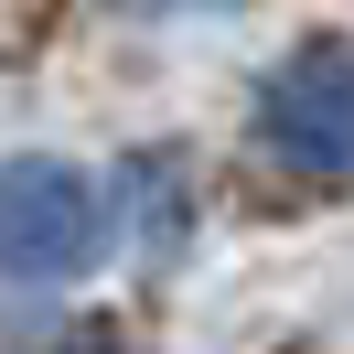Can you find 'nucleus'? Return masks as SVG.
<instances>
[{"mask_svg":"<svg viewBox=\"0 0 354 354\" xmlns=\"http://www.w3.org/2000/svg\"><path fill=\"white\" fill-rule=\"evenodd\" d=\"M129 11H247V0H129Z\"/></svg>","mask_w":354,"mask_h":354,"instance_id":"nucleus-4","label":"nucleus"},{"mask_svg":"<svg viewBox=\"0 0 354 354\" xmlns=\"http://www.w3.org/2000/svg\"><path fill=\"white\" fill-rule=\"evenodd\" d=\"M258 140H268V151H301L322 183L344 172L354 108H344V44H333V32H311V44H301V54H290V65L258 86Z\"/></svg>","mask_w":354,"mask_h":354,"instance_id":"nucleus-2","label":"nucleus"},{"mask_svg":"<svg viewBox=\"0 0 354 354\" xmlns=\"http://www.w3.org/2000/svg\"><path fill=\"white\" fill-rule=\"evenodd\" d=\"M140 215V247L172 258L183 225H194V194H183V151H129L118 161V225Z\"/></svg>","mask_w":354,"mask_h":354,"instance_id":"nucleus-3","label":"nucleus"},{"mask_svg":"<svg viewBox=\"0 0 354 354\" xmlns=\"http://www.w3.org/2000/svg\"><path fill=\"white\" fill-rule=\"evenodd\" d=\"M108 247V215H97V183L75 161H0V279H75Z\"/></svg>","mask_w":354,"mask_h":354,"instance_id":"nucleus-1","label":"nucleus"}]
</instances>
